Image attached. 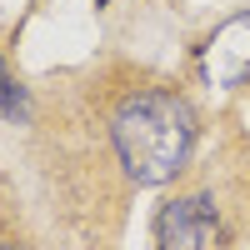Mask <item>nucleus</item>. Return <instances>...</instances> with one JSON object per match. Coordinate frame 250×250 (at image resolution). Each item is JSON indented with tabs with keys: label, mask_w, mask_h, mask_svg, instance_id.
I'll return each instance as SVG.
<instances>
[{
	"label": "nucleus",
	"mask_w": 250,
	"mask_h": 250,
	"mask_svg": "<svg viewBox=\"0 0 250 250\" xmlns=\"http://www.w3.org/2000/svg\"><path fill=\"white\" fill-rule=\"evenodd\" d=\"M210 235H215V205H210V195L170 200V205L155 215V240H160V250H205Z\"/></svg>",
	"instance_id": "obj_3"
},
{
	"label": "nucleus",
	"mask_w": 250,
	"mask_h": 250,
	"mask_svg": "<svg viewBox=\"0 0 250 250\" xmlns=\"http://www.w3.org/2000/svg\"><path fill=\"white\" fill-rule=\"evenodd\" d=\"M200 70L220 90H235V85L250 80V15H230L210 40H205Z\"/></svg>",
	"instance_id": "obj_2"
},
{
	"label": "nucleus",
	"mask_w": 250,
	"mask_h": 250,
	"mask_svg": "<svg viewBox=\"0 0 250 250\" xmlns=\"http://www.w3.org/2000/svg\"><path fill=\"white\" fill-rule=\"evenodd\" d=\"M0 115H10V120H15V115H25V90H20L5 70H0Z\"/></svg>",
	"instance_id": "obj_4"
},
{
	"label": "nucleus",
	"mask_w": 250,
	"mask_h": 250,
	"mask_svg": "<svg viewBox=\"0 0 250 250\" xmlns=\"http://www.w3.org/2000/svg\"><path fill=\"white\" fill-rule=\"evenodd\" d=\"M115 150L135 185H165L185 170L195 145V110L170 90H135L115 110Z\"/></svg>",
	"instance_id": "obj_1"
},
{
	"label": "nucleus",
	"mask_w": 250,
	"mask_h": 250,
	"mask_svg": "<svg viewBox=\"0 0 250 250\" xmlns=\"http://www.w3.org/2000/svg\"><path fill=\"white\" fill-rule=\"evenodd\" d=\"M10 250H15V245H10Z\"/></svg>",
	"instance_id": "obj_5"
}]
</instances>
